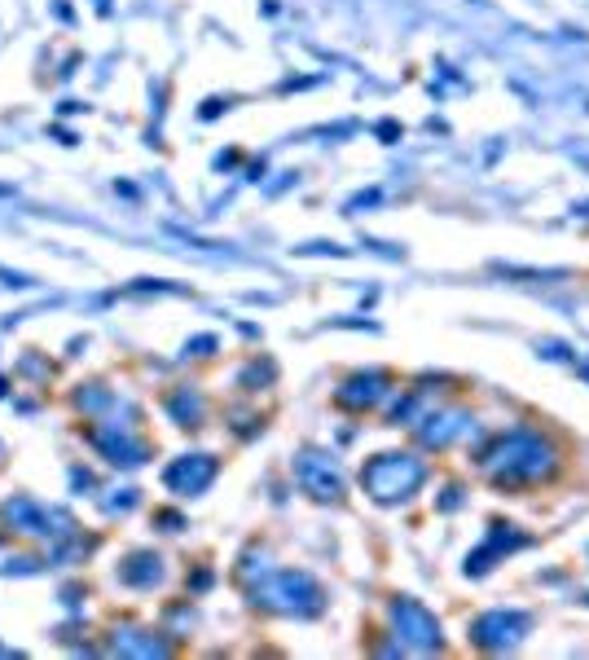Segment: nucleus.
Masks as SVG:
<instances>
[{"label":"nucleus","instance_id":"nucleus-5","mask_svg":"<svg viewBox=\"0 0 589 660\" xmlns=\"http://www.w3.org/2000/svg\"><path fill=\"white\" fill-rule=\"evenodd\" d=\"M515 546H524V537L506 533V528L497 524V528H493V537H488V546H484V550H475V555H471V564H466V568H471V572H484V568H493V559L502 555V550H515Z\"/></svg>","mask_w":589,"mask_h":660},{"label":"nucleus","instance_id":"nucleus-1","mask_svg":"<svg viewBox=\"0 0 589 660\" xmlns=\"http://www.w3.org/2000/svg\"><path fill=\"white\" fill-rule=\"evenodd\" d=\"M484 467L493 471L497 484H537V480L554 476L559 449L541 432H510L497 440V449L484 458Z\"/></svg>","mask_w":589,"mask_h":660},{"label":"nucleus","instance_id":"nucleus-2","mask_svg":"<svg viewBox=\"0 0 589 660\" xmlns=\"http://www.w3.org/2000/svg\"><path fill=\"white\" fill-rule=\"evenodd\" d=\"M427 467L414 458V454H383L379 462H370L365 471V489L374 493L379 502H396V498H409V493L422 484Z\"/></svg>","mask_w":589,"mask_h":660},{"label":"nucleus","instance_id":"nucleus-4","mask_svg":"<svg viewBox=\"0 0 589 660\" xmlns=\"http://www.w3.org/2000/svg\"><path fill=\"white\" fill-rule=\"evenodd\" d=\"M396 625H400V634L409 638L414 647H440V625H436V616L431 612H422L418 603H396Z\"/></svg>","mask_w":589,"mask_h":660},{"label":"nucleus","instance_id":"nucleus-3","mask_svg":"<svg viewBox=\"0 0 589 660\" xmlns=\"http://www.w3.org/2000/svg\"><path fill=\"white\" fill-rule=\"evenodd\" d=\"M532 630L528 612H484L480 621L471 625V638L488 652H510V647L524 643V634Z\"/></svg>","mask_w":589,"mask_h":660}]
</instances>
